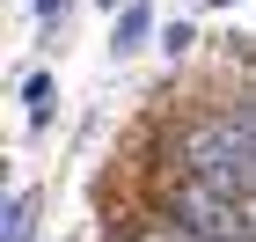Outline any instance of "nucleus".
<instances>
[{
	"label": "nucleus",
	"instance_id": "nucleus-9",
	"mask_svg": "<svg viewBox=\"0 0 256 242\" xmlns=\"http://www.w3.org/2000/svg\"><path fill=\"white\" fill-rule=\"evenodd\" d=\"M102 8H110V15H118V8H124V0H102Z\"/></svg>",
	"mask_w": 256,
	"mask_h": 242
},
{
	"label": "nucleus",
	"instance_id": "nucleus-2",
	"mask_svg": "<svg viewBox=\"0 0 256 242\" xmlns=\"http://www.w3.org/2000/svg\"><path fill=\"white\" fill-rule=\"evenodd\" d=\"M146 30H154L146 0H124V8H118V22H110V52H118V59H132L139 44H146Z\"/></svg>",
	"mask_w": 256,
	"mask_h": 242
},
{
	"label": "nucleus",
	"instance_id": "nucleus-3",
	"mask_svg": "<svg viewBox=\"0 0 256 242\" xmlns=\"http://www.w3.org/2000/svg\"><path fill=\"white\" fill-rule=\"evenodd\" d=\"M22 110H30V132H44L52 110H59V81L52 74H22Z\"/></svg>",
	"mask_w": 256,
	"mask_h": 242
},
{
	"label": "nucleus",
	"instance_id": "nucleus-4",
	"mask_svg": "<svg viewBox=\"0 0 256 242\" xmlns=\"http://www.w3.org/2000/svg\"><path fill=\"white\" fill-rule=\"evenodd\" d=\"M118 242H198V227L168 220V213H161V205H154V213H146V220H132V227H124Z\"/></svg>",
	"mask_w": 256,
	"mask_h": 242
},
{
	"label": "nucleus",
	"instance_id": "nucleus-5",
	"mask_svg": "<svg viewBox=\"0 0 256 242\" xmlns=\"http://www.w3.org/2000/svg\"><path fill=\"white\" fill-rule=\"evenodd\" d=\"M0 242H37V198L30 191H15L0 205Z\"/></svg>",
	"mask_w": 256,
	"mask_h": 242
},
{
	"label": "nucleus",
	"instance_id": "nucleus-1",
	"mask_svg": "<svg viewBox=\"0 0 256 242\" xmlns=\"http://www.w3.org/2000/svg\"><path fill=\"white\" fill-rule=\"evenodd\" d=\"M168 176H205V183H220L227 198L256 191V132H249V118H242V103H205V110H190V118L176 125V147H168L161 183Z\"/></svg>",
	"mask_w": 256,
	"mask_h": 242
},
{
	"label": "nucleus",
	"instance_id": "nucleus-8",
	"mask_svg": "<svg viewBox=\"0 0 256 242\" xmlns=\"http://www.w3.org/2000/svg\"><path fill=\"white\" fill-rule=\"evenodd\" d=\"M198 242H234V235H198Z\"/></svg>",
	"mask_w": 256,
	"mask_h": 242
},
{
	"label": "nucleus",
	"instance_id": "nucleus-7",
	"mask_svg": "<svg viewBox=\"0 0 256 242\" xmlns=\"http://www.w3.org/2000/svg\"><path fill=\"white\" fill-rule=\"evenodd\" d=\"M66 8H74V0H37V22H44V30H52V22H59Z\"/></svg>",
	"mask_w": 256,
	"mask_h": 242
},
{
	"label": "nucleus",
	"instance_id": "nucleus-6",
	"mask_svg": "<svg viewBox=\"0 0 256 242\" xmlns=\"http://www.w3.org/2000/svg\"><path fill=\"white\" fill-rule=\"evenodd\" d=\"M161 52H168V59H190V52H198V30H190V22H168V30H161Z\"/></svg>",
	"mask_w": 256,
	"mask_h": 242
}]
</instances>
